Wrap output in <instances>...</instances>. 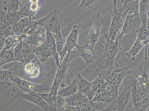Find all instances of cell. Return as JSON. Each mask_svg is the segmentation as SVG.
<instances>
[{
    "label": "cell",
    "mask_w": 149,
    "mask_h": 111,
    "mask_svg": "<svg viewBox=\"0 0 149 111\" xmlns=\"http://www.w3.org/2000/svg\"><path fill=\"white\" fill-rule=\"evenodd\" d=\"M105 42L102 54L98 57L96 66V72L104 70L112 69L115 68L114 62L116 55L122 49L121 40L116 39L112 40L109 38L107 33L104 35Z\"/></svg>",
    "instance_id": "1"
},
{
    "label": "cell",
    "mask_w": 149,
    "mask_h": 111,
    "mask_svg": "<svg viewBox=\"0 0 149 111\" xmlns=\"http://www.w3.org/2000/svg\"><path fill=\"white\" fill-rule=\"evenodd\" d=\"M98 73L102 74L106 81L104 90L110 94L117 96L122 82L126 76L131 74V71L124 66L118 69L101 70Z\"/></svg>",
    "instance_id": "2"
},
{
    "label": "cell",
    "mask_w": 149,
    "mask_h": 111,
    "mask_svg": "<svg viewBox=\"0 0 149 111\" xmlns=\"http://www.w3.org/2000/svg\"><path fill=\"white\" fill-rule=\"evenodd\" d=\"M46 41L42 45L33 49L36 57L42 64L51 57H53L57 68L60 65V58L57 51L56 42L52 33L48 31L46 37Z\"/></svg>",
    "instance_id": "3"
},
{
    "label": "cell",
    "mask_w": 149,
    "mask_h": 111,
    "mask_svg": "<svg viewBox=\"0 0 149 111\" xmlns=\"http://www.w3.org/2000/svg\"><path fill=\"white\" fill-rule=\"evenodd\" d=\"M81 57L83 59L86 64V70L88 71H93L92 68L97 69L96 63L98 57L96 55L94 48L85 43L83 45L79 46L76 47L75 50H72L70 52L68 60L69 65L75 58Z\"/></svg>",
    "instance_id": "4"
},
{
    "label": "cell",
    "mask_w": 149,
    "mask_h": 111,
    "mask_svg": "<svg viewBox=\"0 0 149 111\" xmlns=\"http://www.w3.org/2000/svg\"><path fill=\"white\" fill-rule=\"evenodd\" d=\"M134 79L128 80L125 83L122 92L117 98L104 109V111H123L131 99Z\"/></svg>",
    "instance_id": "5"
},
{
    "label": "cell",
    "mask_w": 149,
    "mask_h": 111,
    "mask_svg": "<svg viewBox=\"0 0 149 111\" xmlns=\"http://www.w3.org/2000/svg\"><path fill=\"white\" fill-rule=\"evenodd\" d=\"M10 81L12 85H15L17 89L26 93L34 91L39 93H42L51 91L52 84L51 83L44 85H40L32 83L22 79L17 74H14L10 77Z\"/></svg>",
    "instance_id": "6"
},
{
    "label": "cell",
    "mask_w": 149,
    "mask_h": 111,
    "mask_svg": "<svg viewBox=\"0 0 149 111\" xmlns=\"http://www.w3.org/2000/svg\"><path fill=\"white\" fill-rule=\"evenodd\" d=\"M149 63L143 64L139 63L137 68L131 71V74L136 78L138 92L143 94L149 92V79L148 69Z\"/></svg>",
    "instance_id": "7"
},
{
    "label": "cell",
    "mask_w": 149,
    "mask_h": 111,
    "mask_svg": "<svg viewBox=\"0 0 149 111\" xmlns=\"http://www.w3.org/2000/svg\"><path fill=\"white\" fill-rule=\"evenodd\" d=\"M12 95L18 99H24L31 101L40 107L45 110L56 111L54 108L49 105L40 96V93L32 91L24 93L18 89H14L12 92Z\"/></svg>",
    "instance_id": "8"
},
{
    "label": "cell",
    "mask_w": 149,
    "mask_h": 111,
    "mask_svg": "<svg viewBox=\"0 0 149 111\" xmlns=\"http://www.w3.org/2000/svg\"><path fill=\"white\" fill-rule=\"evenodd\" d=\"M70 53H67L58 68L56 76L52 85L50 93L57 94L58 89L61 87L64 86V82L67 76L68 69L70 66L68 60Z\"/></svg>",
    "instance_id": "9"
},
{
    "label": "cell",
    "mask_w": 149,
    "mask_h": 111,
    "mask_svg": "<svg viewBox=\"0 0 149 111\" xmlns=\"http://www.w3.org/2000/svg\"><path fill=\"white\" fill-rule=\"evenodd\" d=\"M36 57L33 47L23 40L15 47V61L19 62L22 65Z\"/></svg>",
    "instance_id": "10"
},
{
    "label": "cell",
    "mask_w": 149,
    "mask_h": 111,
    "mask_svg": "<svg viewBox=\"0 0 149 111\" xmlns=\"http://www.w3.org/2000/svg\"><path fill=\"white\" fill-rule=\"evenodd\" d=\"M104 19L99 13H97L91 28L88 35L85 39V43L94 48L99 40L101 28L104 23Z\"/></svg>",
    "instance_id": "11"
},
{
    "label": "cell",
    "mask_w": 149,
    "mask_h": 111,
    "mask_svg": "<svg viewBox=\"0 0 149 111\" xmlns=\"http://www.w3.org/2000/svg\"><path fill=\"white\" fill-rule=\"evenodd\" d=\"M65 98L66 106L65 111H78L79 108L91 101L86 95L79 92Z\"/></svg>",
    "instance_id": "12"
},
{
    "label": "cell",
    "mask_w": 149,
    "mask_h": 111,
    "mask_svg": "<svg viewBox=\"0 0 149 111\" xmlns=\"http://www.w3.org/2000/svg\"><path fill=\"white\" fill-rule=\"evenodd\" d=\"M123 11V6L120 8H116L113 9L111 22L108 33L109 38L112 40H116V34L124 24L122 16Z\"/></svg>",
    "instance_id": "13"
},
{
    "label": "cell",
    "mask_w": 149,
    "mask_h": 111,
    "mask_svg": "<svg viewBox=\"0 0 149 111\" xmlns=\"http://www.w3.org/2000/svg\"><path fill=\"white\" fill-rule=\"evenodd\" d=\"M42 63L36 57L22 65L24 74L31 79L40 78L42 71Z\"/></svg>",
    "instance_id": "14"
},
{
    "label": "cell",
    "mask_w": 149,
    "mask_h": 111,
    "mask_svg": "<svg viewBox=\"0 0 149 111\" xmlns=\"http://www.w3.org/2000/svg\"><path fill=\"white\" fill-rule=\"evenodd\" d=\"M80 31V27L79 26L74 25L72 30L66 40L65 44L63 51L59 55L60 64L63 60L67 53H70L75 47L78 46L77 40L78 35Z\"/></svg>",
    "instance_id": "15"
},
{
    "label": "cell",
    "mask_w": 149,
    "mask_h": 111,
    "mask_svg": "<svg viewBox=\"0 0 149 111\" xmlns=\"http://www.w3.org/2000/svg\"><path fill=\"white\" fill-rule=\"evenodd\" d=\"M42 98L56 111H65L66 106L65 98L58 94L40 93Z\"/></svg>",
    "instance_id": "16"
},
{
    "label": "cell",
    "mask_w": 149,
    "mask_h": 111,
    "mask_svg": "<svg viewBox=\"0 0 149 111\" xmlns=\"http://www.w3.org/2000/svg\"><path fill=\"white\" fill-rule=\"evenodd\" d=\"M141 21L139 14H132L128 15L126 17L120 34L116 39L121 40L122 37L125 35L131 33L137 24Z\"/></svg>",
    "instance_id": "17"
},
{
    "label": "cell",
    "mask_w": 149,
    "mask_h": 111,
    "mask_svg": "<svg viewBox=\"0 0 149 111\" xmlns=\"http://www.w3.org/2000/svg\"><path fill=\"white\" fill-rule=\"evenodd\" d=\"M74 78L76 80L78 92L86 95L90 100L93 98L91 90V82L85 79L79 73L75 74Z\"/></svg>",
    "instance_id": "18"
},
{
    "label": "cell",
    "mask_w": 149,
    "mask_h": 111,
    "mask_svg": "<svg viewBox=\"0 0 149 111\" xmlns=\"http://www.w3.org/2000/svg\"><path fill=\"white\" fill-rule=\"evenodd\" d=\"M32 33L23 39V41L29 44L33 49L40 46L45 42V35L43 31H40Z\"/></svg>",
    "instance_id": "19"
},
{
    "label": "cell",
    "mask_w": 149,
    "mask_h": 111,
    "mask_svg": "<svg viewBox=\"0 0 149 111\" xmlns=\"http://www.w3.org/2000/svg\"><path fill=\"white\" fill-rule=\"evenodd\" d=\"M140 0H121L123 4V18H126L128 15L139 14Z\"/></svg>",
    "instance_id": "20"
},
{
    "label": "cell",
    "mask_w": 149,
    "mask_h": 111,
    "mask_svg": "<svg viewBox=\"0 0 149 111\" xmlns=\"http://www.w3.org/2000/svg\"><path fill=\"white\" fill-rule=\"evenodd\" d=\"M29 33L19 36H12L8 38L5 40V45L1 51V54L3 53L5 51L10 49L13 47H15L24 38L28 36Z\"/></svg>",
    "instance_id": "21"
},
{
    "label": "cell",
    "mask_w": 149,
    "mask_h": 111,
    "mask_svg": "<svg viewBox=\"0 0 149 111\" xmlns=\"http://www.w3.org/2000/svg\"><path fill=\"white\" fill-rule=\"evenodd\" d=\"M101 0H82L77 10L86 15L89 14L91 10L98 6Z\"/></svg>",
    "instance_id": "22"
},
{
    "label": "cell",
    "mask_w": 149,
    "mask_h": 111,
    "mask_svg": "<svg viewBox=\"0 0 149 111\" xmlns=\"http://www.w3.org/2000/svg\"><path fill=\"white\" fill-rule=\"evenodd\" d=\"M105 85V78L101 73H99L98 76L94 81L91 82V90L93 97L103 90Z\"/></svg>",
    "instance_id": "23"
},
{
    "label": "cell",
    "mask_w": 149,
    "mask_h": 111,
    "mask_svg": "<svg viewBox=\"0 0 149 111\" xmlns=\"http://www.w3.org/2000/svg\"><path fill=\"white\" fill-rule=\"evenodd\" d=\"M17 68H11L6 70L1 69V85L11 86L13 85L10 81V77L14 74H17Z\"/></svg>",
    "instance_id": "24"
},
{
    "label": "cell",
    "mask_w": 149,
    "mask_h": 111,
    "mask_svg": "<svg viewBox=\"0 0 149 111\" xmlns=\"http://www.w3.org/2000/svg\"><path fill=\"white\" fill-rule=\"evenodd\" d=\"M78 92L76 80L74 78L72 82H70L68 86L58 92L57 94L66 97L75 94Z\"/></svg>",
    "instance_id": "25"
},
{
    "label": "cell",
    "mask_w": 149,
    "mask_h": 111,
    "mask_svg": "<svg viewBox=\"0 0 149 111\" xmlns=\"http://www.w3.org/2000/svg\"><path fill=\"white\" fill-rule=\"evenodd\" d=\"M145 46L143 41H141L136 39L130 49L125 54V56L134 60L138 53Z\"/></svg>",
    "instance_id": "26"
},
{
    "label": "cell",
    "mask_w": 149,
    "mask_h": 111,
    "mask_svg": "<svg viewBox=\"0 0 149 111\" xmlns=\"http://www.w3.org/2000/svg\"><path fill=\"white\" fill-rule=\"evenodd\" d=\"M149 0H141L139 5V14L142 25H147L148 9Z\"/></svg>",
    "instance_id": "27"
},
{
    "label": "cell",
    "mask_w": 149,
    "mask_h": 111,
    "mask_svg": "<svg viewBox=\"0 0 149 111\" xmlns=\"http://www.w3.org/2000/svg\"><path fill=\"white\" fill-rule=\"evenodd\" d=\"M15 47H13L0 54L1 67L9 62L15 61Z\"/></svg>",
    "instance_id": "28"
},
{
    "label": "cell",
    "mask_w": 149,
    "mask_h": 111,
    "mask_svg": "<svg viewBox=\"0 0 149 111\" xmlns=\"http://www.w3.org/2000/svg\"><path fill=\"white\" fill-rule=\"evenodd\" d=\"M137 39L141 41L146 40L149 36V31L148 29L147 25H142L136 31Z\"/></svg>",
    "instance_id": "29"
},
{
    "label": "cell",
    "mask_w": 149,
    "mask_h": 111,
    "mask_svg": "<svg viewBox=\"0 0 149 111\" xmlns=\"http://www.w3.org/2000/svg\"><path fill=\"white\" fill-rule=\"evenodd\" d=\"M54 36L56 42L57 51L59 56L64 48L66 40L62 37L61 34H54Z\"/></svg>",
    "instance_id": "30"
},
{
    "label": "cell",
    "mask_w": 149,
    "mask_h": 111,
    "mask_svg": "<svg viewBox=\"0 0 149 111\" xmlns=\"http://www.w3.org/2000/svg\"><path fill=\"white\" fill-rule=\"evenodd\" d=\"M143 43H144L145 47V56L144 59L145 60H147L148 58V45L149 43V36L146 40L143 41Z\"/></svg>",
    "instance_id": "31"
},
{
    "label": "cell",
    "mask_w": 149,
    "mask_h": 111,
    "mask_svg": "<svg viewBox=\"0 0 149 111\" xmlns=\"http://www.w3.org/2000/svg\"><path fill=\"white\" fill-rule=\"evenodd\" d=\"M6 40V39L5 38L2 37L1 36V46H0V49L1 51H2L3 49V48L5 46V40Z\"/></svg>",
    "instance_id": "32"
},
{
    "label": "cell",
    "mask_w": 149,
    "mask_h": 111,
    "mask_svg": "<svg viewBox=\"0 0 149 111\" xmlns=\"http://www.w3.org/2000/svg\"><path fill=\"white\" fill-rule=\"evenodd\" d=\"M147 27L149 31V11L147 13Z\"/></svg>",
    "instance_id": "33"
},
{
    "label": "cell",
    "mask_w": 149,
    "mask_h": 111,
    "mask_svg": "<svg viewBox=\"0 0 149 111\" xmlns=\"http://www.w3.org/2000/svg\"><path fill=\"white\" fill-rule=\"evenodd\" d=\"M117 0H112L113 3V9L116 8V2Z\"/></svg>",
    "instance_id": "34"
},
{
    "label": "cell",
    "mask_w": 149,
    "mask_h": 111,
    "mask_svg": "<svg viewBox=\"0 0 149 111\" xmlns=\"http://www.w3.org/2000/svg\"><path fill=\"white\" fill-rule=\"evenodd\" d=\"M148 78H149V71H148Z\"/></svg>",
    "instance_id": "35"
},
{
    "label": "cell",
    "mask_w": 149,
    "mask_h": 111,
    "mask_svg": "<svg viewBox=\"0 0 149 111\" xmlns=\"http://www.w3.org/2000/svg\"><path fill=\"white\" fill-rule=\"evenodd\" d=\"M148 71H149V67H148Z\"/></svg>",
    "instance_id": "36"
}]
</instances>
